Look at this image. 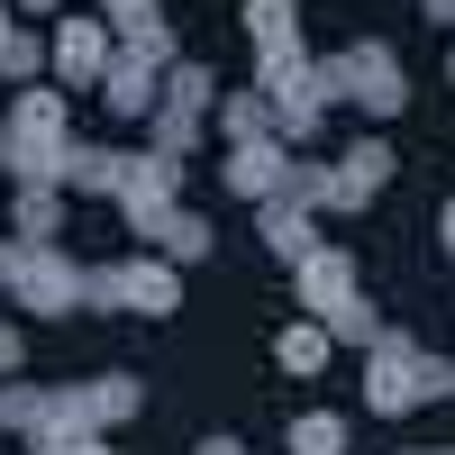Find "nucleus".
Listing matches in <instances>:
<instances>
[{"mask_svg":"<svg viewBox=\"0 0 455 455\" xmlns=\"http://www.w3.org/2000/svg\"><path fill=\"white\" fill-rule=\"evenodd\" d=\"M164 210H182V164L146 146V156H128V182H119V219H128V237H146V246H156Z\"/></svg>","mask_w":455,"mask_h":455,"instance_id":"39448f33","label":"nucleus"},{"mask_svg":"<svg viewBox=\"0 0 455 455\" xmlns=\"http://www.w3.org/2000/svg\"><path fill=\"white\" fill-rule=\"evenodd\" d=\"M437 392L455 401V355H428V401H437Z\"/></svg>","mask_w":455,"mask_h":455,"instance_id":"2f4dec72","label":"nucleus"},{"mask_svg":"<svg viewBox=\"0 0 455 455\" xmlns=\"http://www.w3.org/2000/svg\"><path fill=\"white\" fill-rule=\"evenodd\" d=\"M109 36H119V55H137V64H156V73H164V64L182 55V36H173V19H164V10H146V19H128V28H109Z\"/></svg>","mask_w":455,"mask_h":455,"instance_id":"a211bd4d","label":"nucleus"},{"mask_svg":"<svg viewBox=\"0 0 455 455\" xmlns=\"http://www.w3.org/2000/svg\"><path fill=\"white\" fill-rule=\"evenodd\" d=\"M0 73H10V83H46V36H36V28H10V46H0Z\"/></svg>","mask_w":455,"mask_h":455,"instance_id":"cd10ccee","label":"nucleus"},{"mask_svg":"<svg viewBox=\"0 0 455 455\" xmlns=\"http://www.w3.org/2000/svg\"><path fill=\"white\" fill-rule=\"evenodd\" d=\"M255 237L274 246L283 264H300V255H319L328 237H319V219L310 210H291V201H255Z\"/></svg>","mask_w":455,"mask_h":455,"instance_id":"f8f14e48","label":"nucleus"},{"mask_svg":"<svg viewBox=\"0 0 455 455\" xmlns=\"http://www.w3.org/2000/svg\"><path fill=\"white\" fill-rule=\"evenodd\" d=\"M219 128L228 146H255V137H274V109H264V92H219Z\"/></svg>","mask_w":455,"mask_h":455,"instance_id":"5701e85b","label":"nucleus"},{"mask_svg":"<svg viewBox=\"0 0 455 455\" xmlns=\"http://www.w3.org/2000/svg\"><path fill=\"white\" fill-rule=\"evenodd\" d=\"M164 109H192V119H210V109H219V83H210V64L173 55V64H164Z\"/></svg>","mask_w":455,"mask_h":455,"instance_id":"6ab92c4d","label":"nucleus"},{"mask_svg":"<svg viewBox=\"0 0 455 455\" xmlns=\"http://www.w3.org/2000/svg\"><path fill=\"white\" fill-rule=\"evenodd\" d=\"M274 201L310 210V219H319V210H337V192H328V164H300V156H291V164H283V192H274Z\"/></svg>","mask_w":455,"mask_h":455,"instance_id":"393cba45","label":"nucleus"},{"mask_svg":"<svg viewBox=\"0 0 455 455\" xmlns=\"http://www.w3.org/2000/svg\"><path fill=\"white\" fill-rule=\"evenodd\" d=\"M328 355H337V347H328V328H319V319H291V328L274 337V364L300 373V383H310V373H328Z\"/></svg>","mask_w":455,"mask_h":455,"instance_id":"f3484780","label":"nucleus"},{"mask_svg":"<svg viewBox=\"0 0 455 455\" xmlns=\"http://www.w3.org/2000/svg\"><path fill=\"white\" fill-rule=\"evenodd\" d=\"M392 173H401V156H392V146H383V137H355L347 156L328 164V192H337V210H364Z\"/></svg>","mask_w":455,"mask_h":455,"instance_id":"1a4fd4ad","label":"nucleus"},{"mask_svg":"<svg viewBox=\"0 0 455 455\" xmlns=\"http://www.w3.org/2000/svg\"><path fill=\"white\" fill-rule=\"evenodd\" d=\"M19 19H55V10H73V0H10Z\"/></svg>","mask_w":455,"mask_h":455,"instance_id":"473e14b6","label":"nucleus"},{"mask_svg":"<svg viewBox=\"0 0 455 455\" xmlns=\"http://www.w3.org/2000/svg\"><path fill=\"white\" fill-rule=\"evenodd\" d=\"M319 328H328V347H373V337H383V319H373V300H364V291L347 300V310H328Z\"/></svg>","mask_w":455,"mask_h":455,"instance_id":"bb28decb","label":"nucleus"},{"mask_svg":"<svg viewBox=\"0 0 455 455\" xmlns=\"http://www.w3.org/2000/svg\"><path fill=\"white\" fill-rule=\"evenodd\" d=\"M419 401H428V347L401 337V328H383L364 347V410L373 419H410Z\"/></svg>","mask_w":455,"mask_h":455,"instance_id":"7ed1b4c3","label":"nucleus"},{"mask_svg":"<svg viewBox=\"0 0 455 455\" xmlns=\"http://www.w3.org/2000/svg\"><path fill=\"white\" fill-rule=\"evenodd\" d=\"M347 419H337V410H300L291 419V437H283V455H347Z\"/></svg>","mask_w":455,"mask_h":455,"instance_id":"412c9836","label":"nucleus"},{"mask_svg":"<svg viewBox=\"0 0 455 455\" xmlns=\"http://www.w3.org/2000/svg\"><path fill=\"white\" fill-rule=\"evenodd\" d=\"M10 237H28V246H55V237H64V192H19V210H10Z\"/></svg>","mask_w":455,"mask_h":455,"instance_id":"4be33fe9","label":"nucleus"},{"mask_svg":"<svg viewBox=\"0 0 455 455\" xmlns=\"http://www.w3.org/2000/svg\"><path fill=\"white\" fill-rule=\"evenodd\" d=\"M419 19L428 28H455V0H419Z\"/></svg>","mask_w":455,"mask_h":455,"instance_id":"72a5a7b5","label":"nucleus"},{"mask_svg":"<svg viewBox=\"0 0 455 455\" xmlns=\"http://www.w3.org/2000/svg\"><path fill=\"white\" fill-rule=\"evenodd\" d=\"M19 364H28V328H10V319H0V383H10Z\"/></svg>","mask_w":455,"mask_h":455,"instance_id":"c85d7f7f","label":"nucleus"},{"mask_svg":"<svg viewBox=\"0 0 455 455\" xmlns=\"http://www.w3.org/2000/svg\"><path fill=\"white\" fill-rule=\"evenodd\" d=\"M92 10H100L109 28H128V19H146V10H164V0H92Z\"/></svg>","mask_w":455,"mask_h":455,"instance_id":"c756f323","label":"nucleus"},{"mask_svg":"<svg viewBox=\"0 0 455 455\" xmlns=\"http://www.w3.org/2000/svg\"><path fill=\"white\" fill-rule=\"evenodd\" d=\"M100 100L119 109V119H156L164 73H156V64H137V55H109V73H100Z\"/></svg>","mask_w":455,"mask_h":455,"instance_id":"9b49d317","label":"nucleus"},{"mask_svg":"<svg viewBox=\"0 0 455 455\" xmlns=\"http://www.w3.org/2000/svg\"><path fill=\"white\" fill-rule=\"evenodd\" d=\"M156 255L173 264V274H182V264H201V255H210V219H201V210H164V228H156Z\"/></svg>","mask_w":455,"mask_h":455,"instance_id":"aec40b11","label":"nucleus"},{"mask_svg":"<svg viewBox=\"0 0 455 455\" xmlns=\"http://www.w3.org/2000/svg\"><path fill=\"white\" fill-rule=\"evenodd\" d=\"M10 300L36 310V319H73L83 310V264H73L64 246H28V274L10 283Z\"/></svg>","mask_w":455,"mask_h":455,"instance_id":"423d86ee","label":"nucleus"},{"mask_svg":"<svg viewBox=\"0 0 455 455\" xmlns=\"http://www.w3.org/2000/svg\"><path fill=\"white\" fill-rule=\"evenodd\" d=\"M0 428L36 437V428H46V392H36V383H0Z\"/></svg>","mask_w":455,"mask_h":455,"instance_id":"a878e982","label":"nucleus"},{"mask_svg":"<svg viewBox=\"0 0 455 455\" xmlns=\"http://www.w3.org/2000/svg\"><path fill=\"white\" fill-rule=\"evenodd\" d=\"M10 28H19V10H10V0H0V46H10Z\"/></svg>","mask_w":455,"mask_h":455,"instance_id":"4c0bfd02","label":"nucleus"},{"mask_svg":"<svg viewBox=\"0 0 455 455\" xmlns=\"http://www.w3.org/2000/svg\"><path fill=\"white\" fill-rule=\"evenodd\" d=\"M64 164H73V137H19L0 128V173L19 192H64Z\"/></svg>","mask_w":455,"mask_h":455,"instance_id":"6e6552de","label":"nucleus"},{"mask_svg":"<svg viewBox=\"0 0 455 455\" xmlns=\"http://www.w3.org/2000/svg\"><path fill=\"white\" fill-rule=\"evenodd\" d=\"M19 274H28V237H0V291H10Z\"/></svg>","mask_w":455,"mask_h":455,"instance_id":"7c9ffc66","label":"nucleus"},{"mask_svg":"<svg viewBox=\"0 0 455 455\" xmlns=\"http://www.w3.org/2000/svg\"><path fill=\"white\" fill-rule=\"evenodd\" d=\"M119 182H128V156H119V146H92V137H73L64 192H100V201H119Z\"/></svg>","mask_w":455,"mask_h":455,"instance_id":"4468645a","label":"nucleus"},{"mask_svg":"<svg viewBox=\"0 0 455 455\" xmlns=\"http://www.w3.org/2000/svg\"><path fill=\"white\" fill-rule=\"evenodd\" d=\"M192 455H246V446H237V437H201Z\"/></svg>","mask_w":455,"mask_h":455,"instance_id":"c9c22d12","label":"nucleus"},{"mask_svg":"<svg viewBox=\"0 0 455 455\" xmlns=\"http://www.w3.org/2000/svg\"><path fill=\"white\" fill-rule=\"evenodd\" d=\"M109 55H119V36H109V19L92 10H64L55 28H46V73H55V83L64 92H100V73H109Z\"/></svg>","mask_w":455,"mask_h":455,"instance_id":"20e7f679","label":"nucleus"},{"mask_svg":"<svg viewBox=\"0 0 455 455\" xmlns=\"http://www.w3.org/2000/svg\"><path fill=\"white\" fill-rule=\"evenodd\" d=\"M364 109V119H401L410 109V73L383 36H355L347 55H319V109Z\"/></svg>","mask_w":455,"mask_h":455,"instance_id":"f257e3e1","label":"nucleus"},{"mask_svg":"<svg viewBox=\"0 0 455 455\" xmlns=\"http://www.w3.org/2000/svg\"><path fill=\"white\" fill-rule=\"evenodd\" d=\"M64 455H119V446H109V437H73Z\"/></svg>","mask_w":455,"mask_h":455,"instance_id":"f704fd0d","label":"nucleus"},{"mask_svg":"<svg viewBox=\"0 0 455 455\" xmlns=\"http://www.w3.org/2000/svg\"><path fill=\"white\" fill-rule=\"evenodd\" d=\"M283 164H291V146L255 137V146H228L219 182H228V192H237V201H274V192H283Z\"/></svg>","mask_w":455,"mask_h":455,"instance_id":"9d476101","label":"nucleus"},{"mask_svg":"<svg viewBox=\"0 0 455 455\" xmlns=\"http://www.w3.org/2000/svg\"><path fill=\"white\" fill-rule=\"evenodd\" d=\"M291 291H300V310H310V319H328V310H347V300L364 291V274H355L347 246H319V255L291 264Z\"/></svg>","mask_w":455,"mask_h":455,"instance_id":"0eeeda50","label":"nucleus"},{"mask_svg":"<svg viewBox=\"0 0 455 455\" xmlns=\"http://www.w3.org/2000/svg\"><path fill=\"white\" fill-rule=\"evenodd\" d=\"M83 392H92V428H100V437H109V428H128L137 410H146V392H137V373H92Z\"/></svg>","mask_w":455,"mask_h":455,"instance_id":"dca6fc26","label":"nucleus"},{"mask_svg":"<svg viewBox=\"0 0 455 455\" xmlns=\"http://www.w3.org/2000/svg\"><path fill=\"white\" fill-rule=\"evenodd\" d=\"M0 128H19V137H73V100L46 92V83H19L10 109H0Z\"/></svg>","mask_w":455,"mask_h":455,"instance_id":"ddd939ff","label":"nucleus"},{"mask_svg":"<svg viewBox=\"0 0 455 455\" xmlns=\"http://www.w3.org/2000/svg\"><path fill=\"white\" fill-rule=\"evenodd\" d=\"M146 146H156V156H173V164H192L201 119H192V109H164V100H156V119H146Z\"/></svg>","mask_w":455,"mask_h":455,"instance_id":"b1692460","label":"nucleus"},{"mask_svg":"<svg viewBox=\"0 0 455 455\" xmlns=\"http://www.w3.org/2000/svg\"><path fill=\"white\" fill-rule=\"evenodd\" d=\"M410 455H437V446H410Z\"/></svg>","mask_w":455,"mask_h":455,"instance_id":"ea45409f","label":"nucleus"},{"mask_svg":"<svg viewBox=\"0 0 455 455\" xmlns=\"http://www.w3.org/2000/svg\"><path fill=\"white\" fill-rule=\"evenodd\" d=\"M246 36H255V55H283V46H300V0H246Z\"/></svg>","mask_w":455,"mask_h":455,"instance_id":"2eb2a0df","label":"nucleus"},{"mask_svg":"<svg viewBox=\"0 0 455 455\" xmlns=\"http://www.w3.org/2000/svg\"><path fill=\"white\" fill-rule=\"evenodd\" d=\"M437 455H446V446H437Z\"/></svg>","mask_w":455,"mask_h":455,"instance_id":"a19ab883","label":"nucleus"},{"mask_svg":"<svg viewBox=\"0 0 455 455\" xmlns=\"http://www.w3.org/2000/svg\"><path fill=\"white\" fill-rule=\"evenodd\" d=\"M446 83H455V55H446Z\"/></svg>","mask_w":455,"mask_h":455,"instance_id":"58836bf2","label":"nucleus"},{"mask_svg":"<svg viewBox=\"0 0 455 455\" xmlns=\"http://www.w3.org/2000/svg\"><path fill=\"white\" fill-rule=\"evenodd\" d=\"M437 246H446V255H455V201H446V210H437Z\"/></svg>","mask_w":455,"mask_h":455,"instance_id":"e433bc0d","label":"nucleus"},{"mask_svg":"<svg viewBox=\"0 0 455 455\" xmlns=\"http://www.w3.org/2000/svg\"><path fill=\"white\" fill-rule=\"evenodd\" d=\"M83 310H128V319H173L182 310V274L164 255H128V264H92L83 274Z\"/></svg>","mask_w":455,"mask_h":455,"instance_id":"f03ea898","label":"nucleus"}]
</instances>
